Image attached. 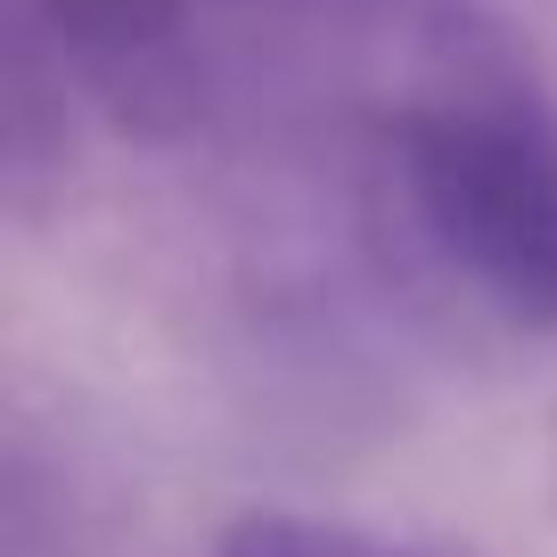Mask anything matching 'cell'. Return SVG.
I'll list each match as a JSON object with an SVG mask.
<instances>
[{
  "mask_svg": "<svg viewBox=\"0 0 557 557\" xmlns=\"http://www.w3.org/2000/svg\"><path fill=\"white\" fill-rule=\"evenodd\" d=\"M377 189L475 312L557 336V90L508 17L459 9L410 50L377 123Z\"/></svg>",
  "mask_w": 557,
  "mask_h": 557,
  "instance_id": "cell-1",
  "label": "cell"
},
{
  "mask_svg": "<svg viewBox=\"0 0 557 557\" xmlns=\"http://www.w3.org/2000/svg\"><path fill=\"white\" fill-rule=\"evenodd\" d=\"M74 107H90L74 66L9 0V17H0V206H9V222H41L66 197L74 164H83Z\"/></svg>",
  "mask_w": 557,
  "mask_h": 557,
  "instance_id": "cell-2",
  "label": "cell"
},
{
  "mask_svg": "<svg viewBox=\"0 0 557 557\" xmlns=\"http://www.w3.org/2000/svg\"><path fill=\"white\" fill-rule=\"evenodd\" d=\"M213 557H443V549L385 541V533H361V524H336V517H304V508H246V517L222 524Z\"/></svg>",
  "mask_w": 557,
  "mask_h": 557,
  "instance_id": "cell-3",
  "label": "cell"
},
{
  "mask_svg": "<svg viewBox=\"0 0 557 557\" xmlns=\"http://www.w3.org/2000/svg\"><path fill=\"white\" fill-rule=\"evenodd\" d=\"M222 9L262 25H296V34H401L418 50L435 25H451L475 0H222Z\"/></svg>",
  "mask_w": 557,
  "mask_h": 557,
  "instance_id": "cell-4",
  "label": "cell"
}]
</instances>
